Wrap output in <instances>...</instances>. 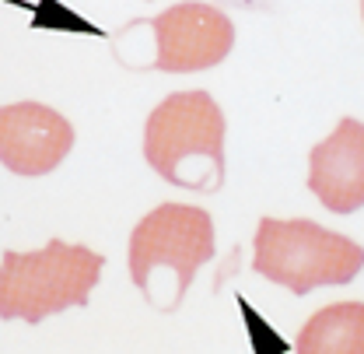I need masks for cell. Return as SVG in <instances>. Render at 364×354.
<instances>
[{"label":"cell","instance_id":"cell-1","mask_svg":"<svg viewBox=\"0 0 364 354\" xmlns=\"http://www.w3.org/2000/svg\"><path fill=\"white\" fill-rule=\"evenodd\" d=\"M144 158L172 186L218 193L225 186V113L207 91H176L144 127Z\"/></svg>","mask_w":364,"mask_h":354},{"label":"cell","instance_id":"cell-4","mask_svg":"<svg viewBox=\"0 0 364 354\" xmlns=\"http://www.w3.org/2000/svg\"><path fill=\"white\" fill-rule=\"evenodd\" d=\"M214 260V218L203 207L161 204L147 211L130 231V277L144 298H151L154 277L172 274L168 312L179 309L196 270Z\"/></svg>","mask_w":364,"mask_h":354},{"label":"cell","instance_id":"cell-9","mask_svg":"<svg viewBox=\"0 0 364 354\" xmlns=\"http://www.w3.org/2000/svg\"><path fill=\"white\" fill-rule=\"evenodd\" d=\"M361 14H364V0H361Z\"/></svg>","mask_w":364,"mask_h":354},{"label":"cell","instance_id":"cell-7","mask_svg":"<svg viewBox=\"0 0 364 354\" xmlns=\"http://www.w3.org/2000/svg\"><path fill=\"white\" fill-rule=\"evenodd\" d=\"M309 189L333 214L364 207V123L343 116L309 155Z\"/></svg>","mask_w":364,"mask_h":354},{"label":"cell","instance_id":"cell-5","mask_svg":"<svg viewBox=\"0 0 364 354\" xmlns=\"http://www.w3.org/2000/svg\"><path fill=\"white\" fill-rule=\"evenodd\" d=\"M154 28V67L165 74H193L218 67L235 46V25L221 7L186 0L151 18Z\"/></svg>","mask_w":364,"mask_h":354},{"label":"cell","instance_id":"cell-8","mask_svg":"<svg viewBox=\"0 0 364 354\" xmlns=\"http://www.w3.org/2000/svg\"><path fill=\"white\" fill-rule=\"evenodd\" d=\"M298 354H364V302L318 309L298 333Z\"/></svg>","mask_w":364,"mask_h":354},{"label":"cell","instance_id":"cell-2","mask_svg":"<svg viewBox=\"0 0 364 354\" xmlns=\"http://www.w3.org/2000/svg\"><path fill=\"white\" fill-rule=\"evenodd\" d=\"M102 270V253L63 239H49L36 253L7 249L0 260V319H25L36 326L46 316L85 309Z\"/></svg>","mask_w":364,"mask_h":354},{"label":"cell","instance_id":"cell-3","mask_svg":"<svg viewBox=\"0 0 364 354\" xmlns=\"http://www.w3.org/2000/svg\"><path fill=\"white\" fill-rule=\"evenodd\" d=\"M252 249V270L294 295H309L322 284H347L364 266L361 242L329 231L309 218H259Z\"/></svg>","mask_w":364,"mask_h":354},{"label":"cell","instance_id":"cell-6","mask_svg":"<svg viewBox=\"0 0 364 354\" xmlns=\"http://www.w3.org/2000/svg\"><path fill=\"white\" fill-rule=\"evenodd\" d=\"M74 147V127L43 102L0 105V165L14 176H49Z\"/></svg>","mask_w":364,"mask_h":354}]
</instances>
